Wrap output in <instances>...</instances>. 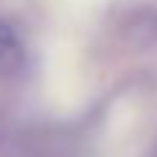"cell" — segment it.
Segmentation results:
<instances>
[{
	"label": "cell",
	"instance_id": "obj_1",
	"mask_svg": "<svg viewBox=\"0 0 157 157\" xmlns=\"http://www.w3.org/2000/svg\"><path fill=\"white\" fill-rule=\"evenodd\" d=\"M22 58H25V52H22V44H19L14 28L0 19V75L19 69Z\"/></svg>",
	"mask_w": 157,
	"mask_h": 157
},
{
	"label": "cell",
	"instance_id": "obj_2",
	"mask_svg": "<svg viewBox=\"0 0 157 157\" xmlns=\"http://www.w3.org/2000/svg\"><path fill=\"white\" fill-rule=\"evenodd\" d=\"M155 157H157V149H155Z\"/></svg>",
	"mask_w": 157,
	"mask_h": 157
}]
</instances>
